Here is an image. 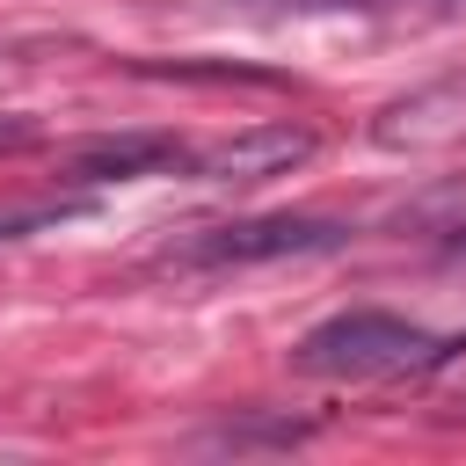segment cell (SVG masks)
Listing matches in <instances>:
<instances>
[{"instance_id": "1", "label": "cell", "mask_w": 466, "mask_h": 466, "mask_svg": "<svg viewBox=\"0 0 466 466\" xmlns=\"http://www.w3.org/2000/svg\"><path fill=\"white\" fill-rule=\"evenodd\" d=\"M451 350H466V342L430 335L400 313L357 306V313H335V320L306 328L299 350H291V371H306V379H408V371H437Z\"/></svg>"}, {"instance_id": "2", "label": "cell", "mask_w": 466, "mask_h": 466, "mask_svg": "<svg viewBox=\"0 0 466 466\" xmlns=\"http://www.w3.org/2000/svg\"><path fill=\"white\" fill-rule=\"evenodd\" d=\"M342 233L320 226V218H233V226H204L197 240L175 248V262H197V269H240V262H277V255H313V248H335Z\"/></svg>"}, {"instance_id": "3", "label": "cell", "mask_w": 466, "mask_h": 466, "mask_svg": "<svg viewBox=\"0 0 466 466\" xmlns=\"http://www.w3.org/2000/svg\"><path fill=\"white\" fill-rule=\"evenodd\" d=\"M313 131L306 124H248L233 138H211L189 153L197 182H262V175H291L299 160H313Z\"/></svg>"}, {"instance_id": "4", "label": "cell", "mask_w": 466, "mask_h": 466, "mask_svg": "<svg viewBox=\"0 0 466 466\" xmlns=\"http://www.w3.org/2000/svg\"><path fill=\"white\" fill-rule=\"evenodd\" d=\"M371 131H379V146H393V153H400V146L422 153V146H451V138H466V73L400 95Z\"/></svg>"}, {"instance_id": "5", "label": "cell", "mask_w": 466, "mask_h": 466, "mask_svg": "<svg viewBox=\"0 0 466 466\" xmlns=\"http://www.w3.org/2000/svg\"><path fill=\"white\" fill-rule=\"evenodd\" d=\"M182 146L160 138V131H124V138H80L66 153V175L73 182H131V175H153V167H175Z\"/></svg>"}]
</instances>
